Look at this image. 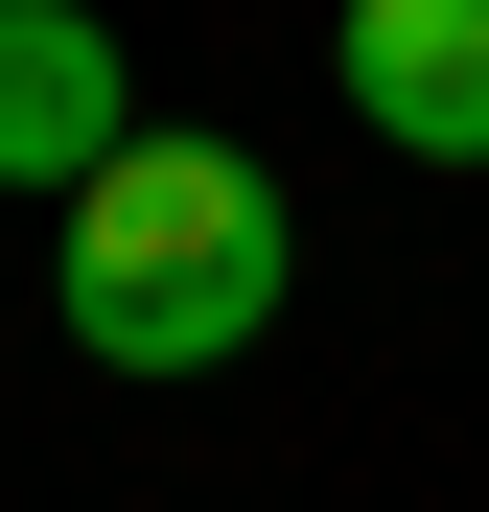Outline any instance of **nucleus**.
I'll return each mask as SVG.
<instances>
[{
  "label": "nucleus",
  "instance_id": "f257e3e1",
  "mask_svg": "<svg viewBox=\"0 0 489 512\" xmlns=\"http://www.w3.org/2000/svg\"><path fill=\"white\" fill-rule=\"evenodd\" d=\"M280 187L233 140H140L117 187H70V350L94 373H233L280 326Z\"/></svg>",
  "mask_w": 489,
  "mask_h": 512
},
{
  "label": "nucleus",
  "instance_id": "f03ea898",
  "mask_svg": "<svg viewBox=\"0 0 489 512\" xmlns=\"http://www.w3.org/2000/svg\"><path fill=\"white\" fill-rule=\"evenodd\" d=\"M140 94H117V24L94 0H0V187H117Z\"/></svg>",
  "mask_w": 489,
  "mask_h": 512
},
{
  "label": "nucleus",
  "instance_id": "7ed1b4c3",
  "mask_svg": "<svg viewBox=\"0 0 489 512\" xmlns=\"http://www.w3.org/2000/svg\"><path fill=\"white\" fill-rule=\"evenodd\" d=\"M326 70H350V117H373V140L489 163V0H350V24H326Z\"/></svg>",
  "mask_w": 489,
  "mask_h": 512
}]
</instances>
